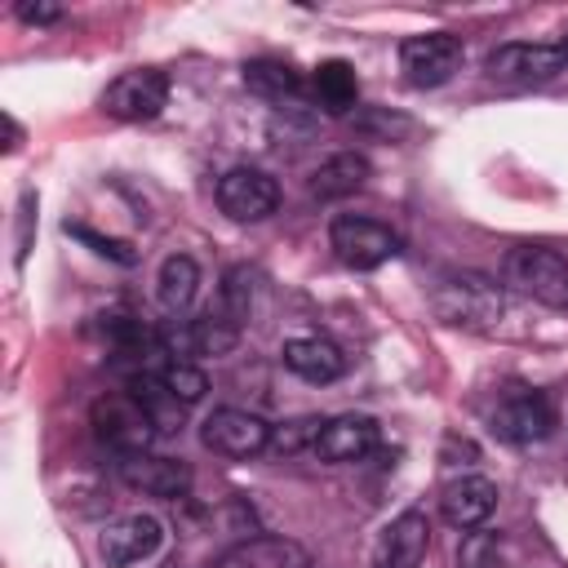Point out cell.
I'll use <instances>...</instances> for the list:
<instances>
[{"label":"cell","instance_id":"obj_3","mask_svg":"<svg viewBox=\"0 0 568 568\" xmlns=\"http://www.w3.org/2000/svg\"><path fill=\"white\" fill-rule=\"evenodd\" d=\"M501 280L541 306H568V262L555 248H541V244L510 248L501 262Z\"/></svg>","mask_w":568,"mask_h":568},{"label":"cell","instance_id":"obj_10","mask_svg":"<svg viewBox=\"0 0 568 568\" xmlns=\"http://www.w3.org/2000/svg\"><path fill=\"white\" fill-rule=\"evenodd\" d=\"M93 430L120 457L146 453L151 439H155V422L146 417V408L133 395H102V399H93Z\"/></svg>","mask_w":568,"mask_h":568},{"label":"cell","instance_id":"obj_7","mask_svg":"<svg viewBox=\"0 0 568 568\" xmlns=\"http://www.w3.org/2000/svg\"><path fill=\"white\" fill-rule=\"evenodd\" d=\"M169 106V75L155 71V67H138V71H124L106 84L102 93V111L111 120H124V124H142V120H155L160 111Z\"/></svg>","mask_w":568,"mask_h":568},{"label":"cell","instance_id":"obj_25","mask_svg":"<svg viewBox=\"0 0 568 568\" xmlns=\"http://www.w3.org/2000/svg\"><path fill=\"white\" fill-rule=\"evenodd\" d=\"M67 235L84 240V244H89V248H93L98 257H111V262H120V266H129V262L138 257V253H133L129 244H120V240H106V235H98V231H89V226H80V222H75V226L67 222Z\"/></svg>","mask_w":568,"mask_h":568},{"label":"cell","instance_id":"obj_5","mask_svg":"<svg viewBox=\"0 0 568 568\" xmlns=\"http://www.w3.org/2000/svg\"><path fill=\"white\" fill-rule=\"evenodd\" d=\"M462 40L453 31H426V36H408L399 44V71L413 89H439L462 71Z\"/></svg>","mask_w":568,"mask_h":568},{"label":"cell","instance_id":"obj_24","mask_svg":"<svg viewBox=\"0 0 568 568\" xmlns=\"http://www.w3.org/2000/svg\"><path fill=\"white\" fill-rule=\"evenodd\" d=\"M457 568H501V537L488 528H470L457 546Z\"/></svg>","mask_w":568,"mask_h":568},{"label":"cell","instance_id":"obj_1","mask_svg":"<svg viewBox=\"0 0 568 568\" xmlns=\"http://www.w3.org/2000/svg\"><path fill=\"white\" fill-rule=\"evenodd\" d=\"M564 67H568V40H510V44H497L484 58L488 80L493 84H506V89L546 84Z\"/></svg>","mask_w":568,"mask_h":568},{"label":"cell","instance_id":"obj_27","mask_svg":"<svg viewBox=\"0 0 568 568\" xmlns=\"http://www.w3.org/2000/svg\"><path fill=\"white\" fill-rule=\"evenodd\" d=\"M18 18L31 22V27H44V22H58L62 9L58 4H18Z\"/></svg>","mask_w":568,"mask_h":568},{"label":"cell","instance_id":"obj_4","mask_svg":"<svg viewBox=\"0 0 568 568\" xmlns=\"http://www.w3.org/2000/svg\"><path fill=\"white\" fill-rule=\"evenodd\" d=\"M328 244H333L337 262L351 266V271H377L382 262L399 257V248H404V240H399L386 222H377V217H355V213L333 217Z\"/></svg>","mask_w":568,"mask_h":568},{"label":"cell","instance_id":"obj_9","mask_svg":"<svg viewBox=\"0 0 568 568\" xmlns=\"http://www.w3.org/2000/svg\"><path fill=\"white\" fill-rule=\"evenodd\" d=\"M217 209L231 222H262L280 209V182L266 169H253V164L226 169L217 178Z\"/></svg>","mask_w":568,"mask_h":568},{"label":"cell","instance_id":"obj_19","mask_svg":"<svg viewBox=\"0 0 568 568\" xmlns=\"http://www.w3.org/2000/svg\"><path fill=\"white\" fill-rule=\"evenodd\" d=\"M195 293H200V266H195V257H186V253L164 257V262H160V275H155V297H160V306H164L169 315H182V311L195 302Z\"/></svg>","mask_w":568,"mask_h":568},{"label":"cell","instance_id":"obj_2","mask_svg":"<svg viewBox=\"0 0 568 568\" xmlns=\"http://www.w3.org/2000/svg\"><path fill=\"white\" fill-rule=\"evenodd\" d=\"M430 306L453 328H493L501 320V288L479 271H462L439 280V288L430 293Z\"/></svg>","mask_w":568,"mask_h":568},{"label":"cell","instance_id":"obj_14","mask_svg":"<svg viewBox=\"0 0 568 568\" xmlns=\"http://www.w3.org/2000/svg\"><path fill=\"white\" fill-rule=\"evenodd\" d=\"M120 479L146 497H186L191 466L178 457H160V453H129L120 457Z\"/></svg>","mask_w":568,"mask_h":568},{"label":"cell","instance_id":"obj_12","mask_svg":"<svg viewBox=\"0 0 568 568\" xmlns=\"http://www.w3.org/2000/svg\"><path fill=\"white\" fill-rule=\"evenodd\" d=\"M377 439H382V430H377L373 417H364V413H342V417H328V422L320 426V435H315L311 448H315L320 462L342 466V462H364V457L377 448Z\"/></svg>","mask_w":568,"mask_h":568},{"label":"cell","instance_id":"obj_17","mask_svg":"<svg viewBox=\"0 0 568 568\" xmlns=\"http://www.w3.org/2000/svg\"><path fill=\"white\" fill-rule=\"evenodd\" d=\"M373 164L359 155V151H337L328 155L315 173H311V195L315 200H342V195H355L364 182H368Z\"/></svg>","mask_w":568,"mask_h":568},{"label":"cell","instance_id":"obj_21","mask_svg":"<svg viewBox=\"0 0 568 568\" xmlns=\"http://www.w3.org/2000/svg\"><path fill=\"white\" fill-rule=\"evenodd\" d=\"M257 288H262V275L248 271V266H235V271L226 275V284H222V297H217L213 315H222L226 324L244 328L248 315H253V297H257Z\"/></svg>","mask_w":568,"mask_h":568},{"label":"cell","instance_id":"obj_8","mask_svg":"<svg viewBox=\"0 0 568 568\" xmlns=\"http://www.w3.org/2000/svg\"><path fill=\"white\" fill-rule=\"evenodd\" d=\"M200 444L217 457L244 462V457H257L271 448V422H262L257 413H244V408H213L200 426Z\"/></svg>","mask_w":568,"mask_h":568},{"label":"cell","instance_id":"obj_18","mask_svg":"<svg viewBox=\"0 0 568 568\" xmlns=\"http://www.w3.org/2000/svg\"><path fill=\"white\" fill-rule=\"evenodd\" d=\"M311 89H315V102L328 111V115H346L355 102H359V80H355V67L342 62V58H328L315 67L311 75Z\"/></svg>","mask_w":568,"mask_h":568},{"label":"cell","instance_id":"obj_16","mask_svg":"<svg viewBox=\"0 0 568 568\" xmlns=\"http://www.w3.org/2000/svg\"><path fill=\"white\" fill-rule=\"evenodd\" d=\"M280 355H284V368L311 386H328L346 373V355L328 337H293V342H284Z\"/></svg>","mask_w":568,"mask_h":568},{"label":"cell","instance_id":"obj_6","mask_svg":"<svg viewBox=\"0 0 568 568\" xmlns=\"http://www.w3.org/2000/svg\"><path fill=\"white\" fill-rule=\"evenodd\" d=\"M488 426L497 439L506 444H537L555 430V404L541 395V390H528V386H510L493 413H488Z\"/></svg>","mask_w":568,"mask_h":568},{"label":"cell","instance_id":"obj_15","mask_svg":"<svg viewBox=\"0 0 568 568\" xmlns=\"http://www.w3.org/2000/svg\"><path fill=\"white\" fill-rule=\"evenodd\" d=\"M493 506H497V484L484 479V475H462V479L444 484V493H439V515H444V524L466 528V532L479 528V524L493 515Z\"/></svg>","mask_w":568,"mask_h":568},{"label":"cell","instance_id":"obj_20","mask_svg":"<svg viewBox=\"0 0 568 568\" xmlns=\"http://www.w3.org/2000/svg\"><path fill=\"white\" fill-rule=\"evenodd\" d=\"M244 84H248L257 98L284 102V98H297L302 75H297L288 62H280V58H253V62H244Z\"/></svg>","mask_w":568,"mask_h":568},{"label":"cell","instance_id":"obj_22","mask_svg":"<svg viewBox=\"0 0 568 568\" xmlns=\"http://www.w3.org/2000/svg\"><path fill=\"white\" fill-rule=\"evenodd\" d=\"M133 399L146 408V417L155 422V430H178L182 426V404L169 395V386L160 382V373H138L133 377Z\"/></svg>","mask_w":568,"mask_h":568},{"label":"cell","instance_id":"obj_13","mask_svg":"<svg viewBox=\"0 0 568 568\" xmlns=\"http://www.w3.org/2000/svg\"><path fill=\"white\" fill-rule=\"evenodd\" d=\"M160 541H164V528L155 515H124L106 524V532L98 537V555L106 559V568H129L138 559H151Z\"/></svg>","mask_w":568,"mask_h":568},{"label":"cell","instance_id":"obj_11","mask_svg":"<svg viewBox=\"0 0 568 568\" xmlns=\"http://www.w3.org/2000/svg\"><path fill=\"white\" fill-rule=\"evenodd\" d=\"M430 550V519L422 510H399L373 546V568H422Z\"/></svg>","mask_w":568,"mask_h":568},{"label":"cell","instance_id":"obj_23","mask_svg":"<svg viewBox=\"0 0 568 568\" xmlns=\"http://www.w3.org/2000/svg\"><path fill=\"white\" fill-rule=\"evenodd\" d=\"M155 373H160V382L169 386V395H173L182 408L200 404V399H204V390H209V377H204V368H195L191 359H164Z\"/></svg>","mask_w":568,"mask_h":568},{"label":"cell","instance_id":"obj_26","mask_svg":"<svg viewBox=\"0 0 568 568\" xmlns=\"http://www.w3.org/2000/svg\"><path fill=\"white\" fill-rule=\"evenodd\" d=\"M320 426H324V422H315V417H302V422H288V430H271V448H280V453H293V448H302L306 439L315 444V435H320Z\"/></svg>","mask_w":568,"mask_h":568}]
</instances>
